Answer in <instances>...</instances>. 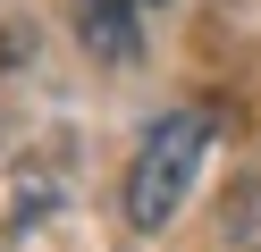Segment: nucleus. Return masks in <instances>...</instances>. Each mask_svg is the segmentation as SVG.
<instances>
[{
    "label": "nucleus",
    "mask_w": 261,
    "mask_h": 252,
    "mask_svg": "<svg viewBox=\"0 0 261 252\" xmlns=\"http://www.w3.org/2000/svg\"><path fill=\"white\" fill-rule=\"evenodd\" d=\"M76 25H85L93 59H135L143 50V17L126 9V0H76Z\"/></svg>",
    "instance_id": "nucleus-2"
},
{
    "label": "nucleus",
    "mask_w": 261,
    "mask_h": 252,
    "mask_svg": "<svg viewBox=\"0 0 261 252\" xmlns=\"http://www.w3.org/2000/svg\"><path fill=\"white\" fill-rule=\"evenodd\" d=\"M211 151V109H169L152 134L135 143V168H126V218L135 227H169L177 202H186L194 168Z\"/></svg>",
    "instance_id": "nucleus-1"
},
{
    "label": "nucleus",
    "mask_w": 261,
    "mask_h": 252,
    "mask_svg": "<svg viewBox=\"0 0 261 252\" xmlns=\"http://www.w3.org/2000/svg\"><path fill=\"white\" fill-rule=\"evenodd\" d=\"M126 9H135V17H152V9H169V0H126Z\"/></svg>",
    "instance_id": "nucleus-3"
}]
</instances>
